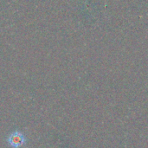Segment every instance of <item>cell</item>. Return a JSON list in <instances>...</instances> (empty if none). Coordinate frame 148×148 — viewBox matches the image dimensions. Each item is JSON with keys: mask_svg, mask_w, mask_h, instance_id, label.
I'll list each match as a JSON object with an SVG mask.
<instances>
[{"mask_svg": "<svg viewBox=\"0 0 148 148\" xmlns=\"http://www.w3.org/2000/svg\"><path fill=\"white\" fill-rule=\"evenodd\" d=\"M7 143L11 148H20L25 145L26 143V137L23 135V133L16 130L12 132L7 137Z\"/></svg>", "mask_w": 148, "mask_h": 148, "instance_id": "6da1fadb", "label": "cell"}]
</instances>
